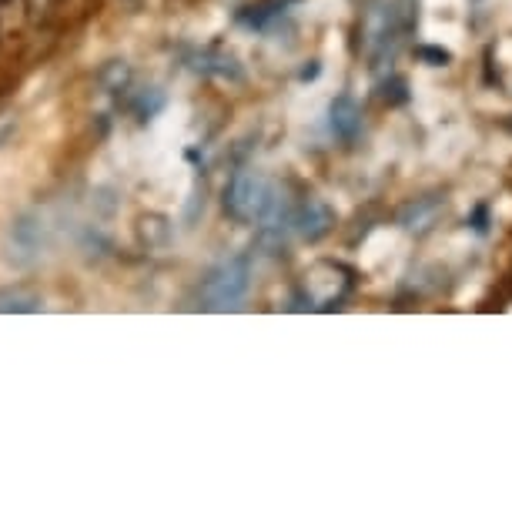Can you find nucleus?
Segmentation results:
<instances>
[{"label": "nucleus", "instance_id": "f257e3e1", "mask_svg": "<svg viewBox=\"0 0 512 512\" xmlns=\"http://www.w3.org/2000/svg\"><path fill=\"white\" fill-rule=\"evenodd\" d=\"M225 211L241 225L268 221L265 228H275L278 215H282V198L275 195V188L258 171H238L225 191Z\"/></svg>", "mask_w": 512, "mask_h": 512}, {"label": "nucleus", "instance_id": "20e7f679", "mask_svg": "<svg viewBox=\"0 0 512 512\" xmlns=\"http://www.w3.org/2000/svg\"><path fill=\"white\" fill-rule=\"evenodd\" d=\"M332 131L338 134L342 141H355L362 131V114L355 108L352 98H338L332 104Z\"/></svg>", "mask_w": 512, "mask_h": 512}, {"label": "nucleus", "instance_id": "7ed1b4c3", "mask_svg": "<svg viewBox=\"0 0 512 512\" xmlns=\"http://www.w3.org/2000/svg\"><path fill=\"white\" fill-rule=\"evenodd\" d=\"M292 225L298 228V235L302 238L315 241L332 228V211H328V205H322V201H305L302 211L292 218Z\"/></svg>", "mask_w": 512, "mask_h": 512}, {"label": "nucleus", "instance_id": "f03ea898", "mask_svg": "<svg viewBox=\"0 0 512 512\" xmlns=\"http://www.w3.org/2000/svg\"><path fill=\"white\" fill-rule=\"evenodd\" d=\"M248 285H251L248 258L245 255L228 258V262H221L215 272L201 282V288H198L201 308H208V312H225V308H235L241 298H245Z\"/></svg>", "mask_w": 512, "mask_h": 512}, {"label": "nucleus", "instance_id": "39448f33", "mask_svg": "<svg viewBox=\"0 0 512 512\" xmlns=\"http://www.w3.org/2000/svg\"><path fill=\"white\" fill-rule=\"evenodd\" d=\"M11 241H14L17 251H24V255H37V251H41V241H44V231H41V225H37L31 215H24L14 225Z\"/></svg>", "mask_w": 512, "mask_h": 512}]
</instances>
